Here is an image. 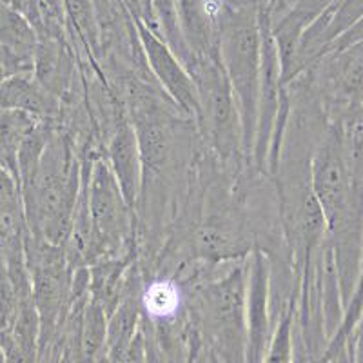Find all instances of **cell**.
I'll return each instance as SVG.
<instances>
[{"label":"cell","instance_id":"cell-13","mask_svg":"<svg viewBox=\"0 0 363 363\" xmlns=\"http://www.w3.org/2000/svg\"><path fill=\"white\" fill-rule=\"evenodd\" d=\"M40 118L24 111L0 109V167L18 182V153L26 136L37 128Z\"/></svg>","mask_w":363,"mask_h":363},{"label":"cell","instance_id":"cell-18","mask_svg":"<svg viewBox=\"0 0 363 363\" xmlns=\"http://www.w3.org/2000/svg\"><path fill=\"white\" fill-rule=\"evenodd\" d=\"M0 363H4V358H2V352H0Z\"/></svg>","mask_w":363,"mask_h":363},{"label":"cell","instance_id":"cell-10","mask_svg":"<svg viewBox=\"0 0 363 363\" xmlns=\"http://www.w3.org/2000/svg\"><path fill=\"white\" fill-rule=\"evenodd\" d=\"M140 314L149 325L171 323L187 316V291L177 277H144L140 287Z\"/></svg>","mask_w":363,"mask_h":363},{"label":"cell","instance_id":"cell-11","mask_svg":"<svg viewBox=\"0 0 363 363\" xmlns=\"http://www.w3.org/2000/svg\"><path fill=\"white\" fill-rule=\"evenodd\" d=\"M38 35L24 15L0 0V53L8 58L13 74H33Z\"/></svg>","mask_w":363,"mask_h":363},{"label":"cell","instance_id":"cell-4","mask_svg":"<svg viewBox=\"0 0 363 363\" xmlns=\"http://www.w3.org/2000/svg\"><path fill=\"white\" fill-rule=\"evenodd\" d=\"M260 0H220L218 57L236 100L244 153L251 164L258 116V93L262 79V26Z\"/></svg>","mask_w":363,"mask_h":363},{"label":"cell","instance_id":"cell-6","mask_svg":"<svg viewBox=\"0 0 363 363\" xmlns=\"http://www.w3.org/2000/svg\"><path fill=\"white\" fill-rule=\"evenodd\" d=\"M24 256L31 298L40 322V352L64 335L73 309V269L64 245H53L28 231L24 236Z\"/></svg>","mask_w":363,"mask_h":363},{"label":"cell","instance_id":"cell-7","mask_svg":"<svg viewBox=\"0 0 363 363\" xmlns=\"http://www.w3.org/2000/svg\"><path fill=\"white\" fill-rule=\"evenodd\" d=\"M330 124L363 104V40L330 50L306 69Z\"/></svg>","mask_w":363,"mask_h":363},{"label":"cell","instance_id":"cell-3","mask_svg":"<svg viewBox=\"0 0 363 363\" xmlns=\"http://www.w3.org/2000/svg\"><path fill=\"white\" fill-rule=\"evenodd\" d=\"M29 235L66 245L82 189V155L55 124L37 169L18 182Z\"/></svg>","mask_w":363,"mask_h":363},{"label":"cell","instance_id":"cell-9","mask_svg":"<svg viewBox=\"0 0 363 363\" xmlns=\"http://www.w3.org/2000/svg\"><path fill=\"white\" fill-rule=\"evenodd\" d=\"M104 158L118 184L120 191L129 203L135 207L142 180L140 147L136 140V133L131 120H120L118 124L104 136L102 140Z\"/></svg>","mask_w":363,"mask_h":363},{"label":"cell","instance_id":"cell-8","mask_svg":"<svg viewBox=\"0 0 363 363\" xmlns=\"http://www.w3.org/2000/svg\"><path fill=\"white\" fill-rule=\"evenodd\" d=\"M135 24L142 51H144L145 64L157 84L182 111L196 122L199 93H196V86H194L191 74L187 73L186 66L178 60L169 45L165 44L157 33H153L140 22H135Z\"/></svg>","mask_w":363,"mask_h":363},{"label":"cell","instance_id":"cell-12","mask_svg":"<svg viewBox=\"0 0 363 363\" xmlns=\"http://www.w3.org/2000/svg\"><path fill=\"white\" fill-rule=\"evenodd\" d=\"M0 109L24 111L51 122H57L60 116V102L35 80L33 74H13L0 82Z\"/></svg>","mask_w":363,"mask_h":363},{"label":"cell","instance_id":"cell-14","mask_svg":"<svg viewBox=\"0 0 363 363\" xmlns=\"http://www.w3.org/2000/svg\"><path fill=\"white\" fill-rule=\"evenodd\" d=\"M22 194L15 177L0 167V244L26 233Z\"/></svg>","mask_w":363,"mask_h":363},{"label":"cell","instance_id":"cell-20","mask_svg":"<svg viewBox=\"0 0 363 363\" xmlns=\"http://www.w3.org/2000/svg\"><path fill=\"white\" fill-rule=\"evenodd\" d=\"M362 265H363V260H362Z\"/></svg>","mask_w":363,"mask_h":363},{"label":"cell","instance_id":"cell-1","mask_svg":"<svg viewBox=\"0 0 363 363\" xmlns=\"http://www.w3.org/2000/svg\"><path fill=\"white\" fill-rule=\"evenodd\" d=\"M313 189L335 255L343 309L356 287L363 260V187L347 167L338 125L330 124L313 157Z\"/></svg>","mask_w":363,"mask_h":363},{"label":"cell","instance_id":"cell-2","mask_svg":"<svg viewBox=\"0 0 363 363\" xmlns=\"http://www.w3.org/2000/svg\"><path fill=\"white\" fill-rule=\"evenodd\" d=\"M199 269L186 291L200 343L220 363H247V258Z\"/></svg>","mask_w":363,"mask_h":363},{"label":"cell","instance_id":"cell-17","mask_svg":"<svg viewBox=\"0 0 363 363\" xmlns=\"http://www.w3.org/2000/svg\"><path fill=\"white\" fill-rule=\"evenodd\" d=\"M358 40H363V18L358 22V24L352 26V28L349 29L345 35H342V37H340L338 40L335 42V44L330 45L327 51L342 50V48H345V45H351V44H354V42H358Z\"/></svg>","mask_w":363,"mask_h":363},{"label":"cell","instance_id":"cell-15","mask_svg":"<svg viewBox=\"0 0 363 363\" xmlns=\"http://www.w3.org/2000/svg\"><path fill=\"white\" fill-rule=\"evenodd\" d=\"M294 311H296V306L291 307L280 318V322L274 327V333L269 340L267 351H265L262 363H294Z\"/></svg>","mask_w":363,"mask_h":363},{"label":"cell","instance_id":"cell-19","mask_svg":"<svg viewBox=\"0 0 363 363\" xmlns=\"http://www.w3.org/2000/svg\"><path fill=\"white\" fill-rule=\"evenodd\" d=\"M359 113H362V116H363V104H362V106H359Z\"/></svg>","mask_w":363,"mask_h":363},{"label":"cell","instance_id":"cell-5","mask_svg":"<svg viewBox=\"0 0 363 363\" xmlns=\"http://www.w3.org/2000/svg\"><path fill=\"white\" fill-rule=\"evenodd\" d=\"M186 69L199 93L200 140L223 171L238 177L249 162L244 153L242 120L225 71L220 60L213 58H193Z\"/></svg>","mask_w":363,"mask_h":363},{"label":"cell","instance_id":"cell-16","mask_svg":"<svg viewBox=\"0 0 363 363\" xmlns=\"http://www.w3.org/2000/svg\"><path fill=\"white\" fill-rule=\"evenodd\" d=\"M349 351H351V363H363V314L358 325L352 330V336L349 340Z\"/></svg>","mask_w":363,"mask_h":363}]
</instances>
